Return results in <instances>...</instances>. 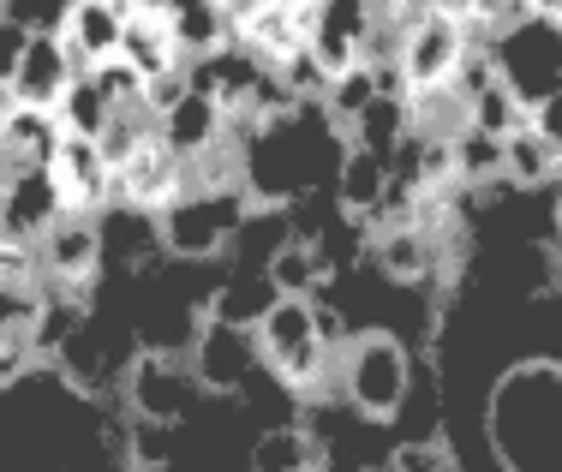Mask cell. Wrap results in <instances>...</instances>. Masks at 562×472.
<instances>
[{
  "label": "cell",
  "instance_id": "6da1fadb",
  "mask_svg": "<svg viewBox=\"0 0 562 472\" xmlns=\"http://www.w3.org/2000/svg\"><path fill=\"white\" fill-rule=\"evenodd\" d=\"M251 335H258L263 371H270L293 401H317V395H324V383H336V353H329L324 335H317L312 300L276 293L270 312L251 323Z\"/></svg>",
  "mask_w": 562,
  "mask_h": 472
},
{
  "label": "cell",
  "instance_id": "7a4b0ae2",
  "mask_svg": "<svg viewBox=\"0 0 562 472\" xmlns=\"http://www.w3.org/2000/svg\"><path fill=\"white\" fill-rule=\"evenodd\" d=\"M258 210L246 192V180H227V186H192L180 192L173 204L156 215V239H162L168 258H186V263H210V258H227L246 227V215Z\"/></svg>",
  "mask_w": 562,
  "mask_h": 472
},
{
  "label": "cell",
  "instance_id": "3957f363",
  "mask_svg": "<svg viewBox=\"0 0 562 472\" xmlns=\"http://www.w3.org/2000/svg\"><path fill=\"white\" fill-rule=\"evenodd\" d=\"M336 389L366 425H390L413 395V359L395 329H366L336 353Z\"/></svg>",
  "mask_w": 562,
  "mask_h": 472
},
{
  "label": "cell",
  "instance_id": "277c9868",
  "mask_svg": "<svg viewBox=\"0 0 562 472\" xmlns=\"http://www.w3.org/2000/svg\"><path fill=\"white\" fill-rule=\"evenodd\" d=\"M186 366H192L204 395H239V389H251V377L263 366L258 335H251L246 323H227L216 312H204L192 329V341H186Z\"/></svg>",
  "mask_w": 562,
  "mask_h": 472
},
{
  "label": "cell",
  "instance_id": "5b68a950",
  "mask_svg": "<svg viewBox=\"0 0 562 472\" xmlns=\"http://www.w3.org/2000/svg\"><path fill=\"white\" fill-rule=\"evenodd\" d=\"M204 395L186 359L162 353V347H144L126 366V407L132 419H156V425H180L192 413V401Z\"/></svg>",
  "mask_w": 562,
  "mask_h": 472
},
{
  "label": "cell",
  "instance_id": "8992f818",
  "mask_svg": "<svg viewBox=\"0 0 562 472\" xmlns=\"http://www.w3.org/2000/svg\"><path fill=\"white\" fill-rule=\"evenodd\" d=\"M186 192V161L162 144V126L156 138H144L138 150L114 168V186H109V210H138V215H162L173 198Z\"/></svg>",
  "mask_w": 562,
  "mask_h": 472
},
{
  "label": "cell",
  "instance_id": "52a82bcc",
  "mask_svg": "<svg viewBox=\"0 0 562 472\" xmlns=\"http://www.w3.org/2000/svg\"><path fill=\"white\" fill-rule=\"evenodd\" d=\"M497 66H503V78L515 85V97L520 102H539V97H551V90L562 85V24L551 19H527V24H515L508 36H497Z\"/></svg>",
  "mask_w": 562,
  "mask_h": 472
},
{
  "label": "cell",
  "instance_id": "ba28073f",
  "mask_svg": "<svg viewBox=\"0 0 562 472\" xmlns=\"http://www.w3.org/2000/svg\"><path fill=\"white\" fill-rule=\"evenodd\" d=\"M102 258H109V246H102V215L66 210L60 222L36 239V269H43V281H55V288H97Z\"/></svg>",
  "mask_w": 562,
  "mask_h": 472
},
{
  "label": "cell",
  "instance_id": "9c48e42d",
  "mask_svg": "<svg viewBox=\"0 0 562 472\" xmlns=\"http://www.w3.org/2000/svg\"><path fill=\"white\" fill-rule=\"evenodd\" d=\"M449 251H454L449 239H431L425 227H413V222H390V227H378V234L366 239V258L378 263V276L395 281V288L437 281L443 263H449Z\"/></svg>",
  "mask_w": 562,
  "mask_h": 472
},
{
  "label": "cell",
  "instance_id": "30bf717a",
  "mask_svg": "<svg viewBox=\"0 0 562 472\" xmlns=\"http://www.w3.org/2000/svg\"><path fill=\"white\" fill-rule=\"evenodd\" d=\"M371 36H378V0H317V31L305 48L324 60L329 78H341L371 54Z\"/></svg>",
  "mask_w": 562,
  "mask_h": 472
},
{
  "label": "cell",
  "instance_id": "8fae6325",
  "mask_svg": "<svg viewBox=\"0 0 562 472\" xmlns=\"http://www.w3.org/2000/svg\"><path fill=\"white\" fill-rule=\"evenodd\" d=\"M60 215H66V198H60L55 173L48 168H12V180L0 186V234L36 246Z\"/></svg>",
  "mask_w": 562,
  "mask_h": 472
},
{
  "label": "cell",
  "instance_id": "7c38bea8",
  "mask_svg": "<svg viewBox=\"0 0 562 472\" xmlns=\"http://www.w3.org/2000/svg\"><path fill=\"white\" fill-rule=\"evenodd\" d=\"M467 48H473V43L461 36V24H449V19H419L413 31H401L395 66H401V78H407V90H431V85H449Z\"/></svg>",
  "mask_w": 562,
  "mask_h": 472
},
{
  "label": "cell",
  "instance_id": "4fadbf2b",
  "mask_svg": "<svg viewBox=\"0 0 562 472\" xmlns=\"http://www.w3.org/2000/svg\"><path fill=\"white\" fill-rule=\"evenodd\" d=\"M126 19H132L126 0H72V12H66V24H60V43H66V60L78 66V78L120 54Z\"/></svg>",
  "mask_w": 562,
  "mask_h": 472
},
{
  "label": "cell",
  "instance_id": "5bb4252c",
  "mask_svg": "<svg viewBox=\"0 0 562 472\" xmlns=\"http://www.w3.org/2000/svg\"><path fill=\"white\" fill-rule=\"evenodd\" d=\"M48 173H55L66 210H78V215H102V210H109L114 168H109V156H102L97 138H78V132H66L55 161H48Z\"/></svg>",
  "mask_w": 562,
  "mask_h": 472
},
{
  "label": "cell",
  "instance_id": "9a60e30c",
  "mask_svg": "<svg viewBox=\"0 0 562 472\" xmlns=\"http://www.w3.org/2000/svg\"><path fill=\"white\" fill-rule=\"evenodd\" d=\"M72 78H78V66L66 60L60 31H36L31 48H24V60H19V72H12V97L31 102V108H55Z\"/></svg>",
  "mask_w": 562,
  "mask_h": 472
},
{
  "label": "cell",
  "instance_id": "2e32d148",
  "mask_svg": "<svg viewBox=\"0 0 562 472\" xmlns=\"http://www.w3.org/2000/svg\"><path fill=\"white\" fill-rule=\"evenodd\" d=\"M156 126H162V144L180 161H198V156L216 150V144H227V114L204 97V90H186V97L173 102Z\"/></svg>",
  "mask_w": 562,
  "mask_h": 472
},
{
  "label": "cell",
  "instance_id": "e0dca14e",
  "mask_svg": "<svg viewBox=\"0 0 562 472\" xmlns=\"http://www.w3.org/2000/svg\"><path fill=\"white\" fill-rule=\"evenodd\" d=\"M60 120L55 108H31V102H12L7 114H0V150H7L12 168H48L60 150Z\"/></svg>",
  "mask_w": 562,
  "mask_h": 472
},
{
  "label": "cell",
  "instance_id": "ac0fdd59",
  "mask_svg": "<svg viewBox=\"0 0 562 472\" xmlns=\"http://www.w3.org/2000/svg\"><path fill=\"white\" fill-rule=\"evenodd\" d=\"M329 276H336L329 251L317 246V239H300V234H288L270 258H263V281H270L276 293H293V300H317Z\"/></svg>",
  "mask_w": 562,
  "mask_h": 472
},
{
  "label": "cell",
  "instance_id": "d6986e66",
  "mask_svg": "<svg viewBox=\"0 0 562 472\" xmlns=\"http://www.w3.org/2000/svg\"><path fill=\"white\" fill-rule=\"evenodd\" d=\"M120 54L144 72V85L162 78V72H173V66H186L180 43H173V31H168V12H132L126 36H120Z\"/></svg>",
  "mask_w": 562,
  "mask_h": 472
},
{
  "label": "cell",
  "instance_id": "ffe728a7",
  "mask_svg": "<svg viewBox=\"0 0 562 472\" xmlns=\"http://www.w3.org/2000/svg\"><path fill=\"white\" fill-rule=\"evenodd\" d=\"M503 180H515L520 192L562 180V156L539 138V132H532V120H527L520 132H508V138H503Z\"/></svg>",
  "mask_w": 562,
  "mask_h": 472
},
{
  "label": "cell",
  "instance_id": "44dd1931",
  "mask_svg": "<svg viewBox=\"0 0 562 472\" xmlns=\"http://www.w3.org/2000/svg\"><path fill=\"white\" fill-rule=\"evenodd\" d=\"M407 114L419 138H443L454 144L467 132V97L454 85H431V90H407Z\"/></svg>",
  "mask_w": 562,
  "mask_h": 472
},
{
  "label": "cell",
  "instance_id": "7402d4cb",
  "mask_svg": "<svg viewBox=\"0 0 562 472\" xmlns=\"http://www.w3.org/2000/svg\"><path fill=\"white\" fill-rule=\"evenodd\" d=\"M317 442L312 430L300 425H270L258 442H251V472H317Z\"/></svg>",
  "mask_w": 562,
  "mask_h": 472
},
{
  "label": "cell",
  "instance_id": "603a6c76",
  "mask_svg": "<svg viewBox=\"0 0 562 472\" xmlns=\"http://www.w3.org/2000/svg\"><path fill=\"white\" fill-rule=\"evenodd\" d=\"M407 132H413L407 97H378V102L366 108V114L353 120V132H347V144H366V150H378V156H395Z\"/></svg>",
  "mask_w": 562,
  "mask_h": 472
},
{
  "label": "cell",
  "instance_id": "cb8c5ba5",
  "mask_svg": "<svg viewBox=\"0 0 562 472\" xmlns=\"http://www.w3.org/2000/svg\"><path fill=\"white\" fill-rule=\"evenodd\" d=\"M527 120H532V108L515 97V85H508V78H491V85L467 102V126L491 132V138H508V132H520Z\"/></svg>",
  "mask_w": 562,
  "mask_h": 472
},
{
  "label": "cell",
  "instance_id": "d4e9b609",
  "mask_svg": "<svg viewBox=\"0 0 562 472\" xmlns=\"http://www.w3.org/2000/svg\"><path fill=\"white\" fill-rule=\"evenodd\" d=\"M454 180H461V192H485V186H497L503 180V138L467 126L461 138H454Z\"/></svg>",
  "mask_w": 562,
  "mask_h": 472
},
{
  "label": "cell",
  "instance_id": "484cf974",
  "mask_svg": "<svg viewBox=\"0 0 562 472\" xmlns=\"http://www.w3.org/2000/svg\"><path fill=\"white\" fill-rule=\"evenodd\" d=\"M55 120H60V132L102 138V126L114 120V108H109V97H102V90L90 85V72H85V78H72V85H66V97L55 102Z\"/></svg>",
  "mask_w": 562,
  "mask_h": 472
},
{
  "label": "cell",
  "instance_id": "4316f807",
  "mask_svg": "<svg viewBox=\"0 0 562 472\" xmlns=\"http://www.w3.org/2000/svg\"><path fill=\"white\" fill-rule=\"evenodd\" d=\"M90 85L109 97V108H144V72L126 60V54H114V60L90 66Z\"/></svg>",
  "mask_w": 562,
  "mask_h": 472
},
{
  "label": "cell",
  "instance_id": "83f0119b",
  "mask_svg": "<svg viewBox=\"0 0 562 472\" xmlns=\"http://www.w3.org/2000/svg\"><path fill=\"white\" fill-rule=\"evenodd\" d=\"M390 472H454L449 442L443 437H407V442H395Z\"/></svg>",
  "mask_w": 562,
  "mask_h": 472
},
{
  "label": "cell",
  "instance_id": "f1b7e54d",
  "mask_svg": "<svg viewBox=\"0 0 562 472\" xmlns=\"http://www.w3.org/2000/svg\"><path fill=\"white\" fill-rule=\"evenodd\" d=\"M31 24H19V19H0V85H12V72H19V60H24V48H31Z\"/></svg>",
  "mask_w": 562,
  "mask_h": 472
},
{
  "label": "cell",
  "instance_id": "f546056e",
  "mask_svg": "<svg viewBox=\"0 0 562 472\" xmlns=\"http://www.w3.org/2000/svg\"><path fill=\"white\" fill-rule=\"evenodd\" d=\"M532 132H539L544 144H551V150L562 156V85L551 90V97H539L532 102Z\"/></svg>",
  "mask_w": 562,
  "mask_h": 472
},
{
  "label": "cell",
  "instance_id": "4dcf8cb0",
  "mask_svg": "<svg viewBox=\"0 0 562 472\" xmlns=\"http://www.w3.org/2000/svg\"><path fill=\"white\" fill-rule=\"evenodd\" d=\"M527 12H532V19H551V24H562V0H527Z\"/></svg>",
  "mask_w": 562,
  "mask_h": 472
},
{
  "label": "cell",
  "instance_id": "1f68e13d",
  "mask_svg": "<svg viewBox=\"0 0 562 472\" xmlns=\"http://www.w3.org/2000/svg\"><path fill=\"white\" fill-rule=\"evenodd\" d=\"M132 12H162V0H126Z\"/></svg>",
  "mask_w": 562,
  "mask_h": 472
},
{
  "label": "cell",
  "instance_id": "d6a6232c",
  "mask_svg": "<svg viewBox=\"0 0 562 472\" xmlns=\"http://www.w3.org/2000/svg\"><path fill=\"white\" fill-rule=\"evenodd\" d=\"M12 180V161H7V150H0V186H7Z\"/></svg>",
  "mask_w": 562,
  "mask_h": 472
},
{
  "label": "cell",
  "instance_id": "836d02e7",
  "mask_svg": "<svg viewBox=\"0 0 562 472\" xmlns=\"http://www.w3.org/2000/svg\"><path fill=\"white\" fill-rule=\"evenodd\" d=\"M359 472H390V467H359Z\"/></svg>",
  "mask_w": 562,
  "mask_h": 472
}]
</instances>
